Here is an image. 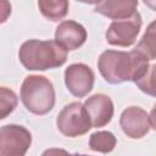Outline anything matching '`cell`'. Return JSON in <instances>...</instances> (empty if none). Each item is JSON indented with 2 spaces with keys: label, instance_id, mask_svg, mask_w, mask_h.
Here are the masks:
<instances>
[{
  "label": "cell",
  "instance_id": "cell-1",
  "mask_svg": "<svg viewBox=\"0 0 156 156\" xmlns=\"http://www.w3.org/2000/svg\"><path fill=\"white\" fill-rule=\"evenodd\" d=\"M149 58L134 49L129 52L105 50L98 60L99 72L110 84L134 82L149 67Z\"/></svg>",
  "mask_w": 156,
  "mask_h": 156
},
{
  "label": "cell",
  "instance_id": "cell-2",
  "mask_svg": "<svg viewBox=\"0 0 156 156\" xmlns=\"http://www.w3.org/2000/svg\"><path fill=\"white\" fill-rule=\"evenodd\" d=\"M18 58L28 71H46L65 65L67 51L55 40L29 39L21 45Z\"/></svg>",
  "mask_w": 156,
  "mask_h": 156
},
{
  "label": "cell",
  "instance_id": "cell-3",
  "mask_svg": "<svg viewBox=\"0 0 156 156\" xmlns=\"http://www.w3.org/2000/svg\"><path fill=\"white\" fill-rule=\"evenodd\" d=\"M21 101L24 107L38 116L49 113L55 106V89L52 83L44 76H27L21 85Z\"/></svg>",
  "mask_w": 156,
  "mask_h": 156
},
{
  "label": "cell",
  "instance_id": "cell-4",
  "mask_svg": "<svg viewBox=\"0 0 156 156\" xmlns=\"http://www.w3.org/2000/svg\"><path fill=\"white\" fill-rule=\"evenodd\" d=\"M58 132L68 138H77L87 134L90 128V121L82 102L74 101L66 105L56 117Z\"/></svg>",
  "mask_w": 156,
  "mask_h": 156
},
{
  "label": "cell",
  "instance_id": "cell-5",
  "mask_svg": "<svg viewBox=\"0 0 156 156\" xmlns=\"http://www.w3.org/2000/svg\"><path fill=\"white\" fill-rule=\"evenodd\" d=\"M32 144L30 132L20 124L0 127V156H23Z\"/></svg>",
  "mask_w": 156,
  "mask_h": 156
},
{
  "label": "cell",
  "instance_id": "cell-6",
  "mask_svg": "<svg viewBox=\"0 0 156 156\" xmlns=\"http://www.w3.org/2000/svg\"><path fill=\"white\" fill-rule=\"evenodd\" d=\"M141 24V16L138 11L128 18L115 20L106 30V40L110 45L113 46H130L135 43Z\"/></svg>",
  "mask_w": 156,
  "mask_h": 156
},
{
  "label": "cell",
  "instance_id": "cell-7",
  "mask_svg": "<svg viewBox=\"0 0 156 156\" xmlns=\"http://www.w3.org/2000/svg\"><path fill=\"white\" fill-rule=\"evenodd\" d=\"M95 76L85 63H72L65 69V84L67 90L76 98H84L94 87Z\"/></svg>",
  "mask_w": 156,
  "mask_h": 156
},
{
  "label": "cell",
  "instance_id": "cell-8",
  "mask_svg": "<svg viewBox=\"0 0 156 156\" xmlns=\"http://www.w3.org/2000/svg\"><path fill=\"white\" fill-rule=\"evenodd\" d=\"M119 126L130 139H141L150 129H155L150 115L139 106L127 107L119 117Z\"/></svg>",
  "mask_w": 156,
  "mask_h": 156
},
{
  "label": "cell",
  "instance_id": "cell-9",
  "mask_svg": "<svg viewBox=\"0 0 156 156\" xmlns=\"http://www.w3.org/2000/svg\"><path fill=\"white\" fill-rule=\"evenodd\" d=\"M91 128H100L108 124L113 117L115 107L111 98L105 94H94L83 104Z\"/></svg>",
  "mask_w": 156,
  "mask_h": 156
},
{
  "label": "cell",
  "instance_id": "cell-10",
  "mask_svg": "<svg viewBox=\"0 0 156 156\" xmlns=\"http://www.w3.org/2000/svg\"><path fill=\"white\" fill-rule=\"evenodd\" d=\"M87 29L76 21H62L55 30V41L66 51L80 48L87 40Z\"/></svg>",
  "mask_w": 156,
  "mask_h": 156
},
{
  "label": "cell",
  "instance_id": "cell-11",
  "mask_svg": "<svg viewBox=\"0 0 156 156\" xmlns=\"http://www.w3.org/2000/svg\"><path fill=\"white\" fill-rule=\"evenodd\" d=\"M136 7L138 0H100L95 6V12L115 21L133 16Z\"/></svg>",
  "mask_w": 156,
  "mask_h": 156
},
{
  "label": "cell",
  "instance_id": "cell-12",
  "mask_svg": "<svg viewBox=\"0 0 156 156\" xmlns=\"http://www.w3.org/2000/svg\"><path fill=\"white\" fill-rule=\"evenodd\" d=\"M38 7L45 18L57 22L67 16L69 2L68 0H38Z\"/></svg>",
  "mask_w": 156,
  "mask_h": 156
},
{
  "label": "cell",
  "instance_id": "cell-13",
  "mask_svg": "<svg viewBox=\"0 0 156 156\" xmlns=\"http://www.w3.org/2000/svg\"><path fill=\"white\" fill-rule=\"evenodd\" d=\"M117 144V139L113 133L108 130H99L90 135L89 138V147L93 151H98L101 154L111 152Z\"/></svg>",
  "mask_w": 156,
  "mask_h": 156
},
{
  "label": "cell",
  "instance_id": "cell-14",
  "mask_svg": "<svg viewBox=\"0 0 156 156\" xmlns=\"http://www.w3.org/2000/svg\"><path fill=\"white\" fill-rule=\"evenodd\" d=\"M156 45H155V22H151L144 33L140 41L134 48L135 51L144 55L149 61H154L156 58Z\"/></svg>",
  "mask_w": 156,
  "mask_h": 156
},
{
  "label": "cell",
  "instance_id": "cell-15",
  "mask_svg": "<svg viewBox=\"0 0 156 156\" xmlns=\"http://www.w3.org/2000/svg\"><path fill=\"white\" fill-rule=\"evenodd\" d=\"M17 104L18 98L16 93L7 87H0V121L10 116L17 107Z\"/></svg>",
  "mask_w": 156,
  "mask_h": 156
},
{
  "label": "cell",
  "instance_id": "cell-16",
  "mask_svg": "<svg viewBox=\"0 0 156 156\" xmlns=\"http://www.w3.org/2000/svg\"><path fill=\"white\" fill-rule=\"evenodd\" d=\"M155 68L154 63L149 65V67L134 80L136 87L145 94L155 96Z\"/></svg>",
  "mask_w": 156,
  "mask_h": 156
},
{
  "label": "cell",
  "instance_id": "cell-17",
  "mask_svg": "<svg viewBox=\"0 0 156 156\" xmlns=\"http://www.w3.org/2000/svg\"><path fill=\"white\" fill-rule=\"evenodd\" d=\"M12 12V6L9 0H0V24L5 23Z\"/></svg>",
  "mask_w": 156,
  "mask_h": 156
},
{
  "label": "cell",
  "instance_id": "cell-18",
  "mask_svg": "<svg viewBox=\"0 0 156 156\" xmlns=\"http://www.w3.org/2000/svg\"><path fill=\"white\" fill-rule=\"evenodd\" d=\"M144 1V4L145 5H147L151 10H154L155 11V0H143Z\"/></svg>",
  "mask_w": 156,
  "mask_h": 156
},
{
  "label": "cell",
  "instance_id": "cell-19",
  "mask_svg": "<svg viewBox=\"0 0 156 156\" xmlns=\"http://www.w3.org/2000/svg\"><path fill=\"white\" fill-rule=\"evenodd\" d=\"M79 2H83V4H89V5H93V4H98L100 0H77Z\"/></svg>",
  "mask_w": 156,
  "mask_h": 156
}]
</instances>
